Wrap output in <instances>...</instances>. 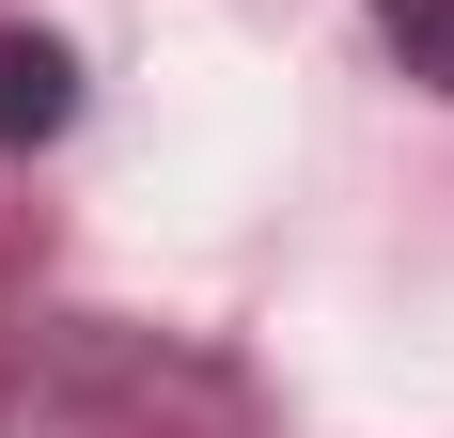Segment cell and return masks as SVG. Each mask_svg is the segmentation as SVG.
I'll return each mask as SVG.
<instances>
[{
	"mask_svg": "<svg viewBox=\"0 0 454 438\" xmlns=\"http://www.w3.org/2000/svg\"><path fill=\"white\" fill-rule=\"evenodd\" d=\"M16 438H251V376L173 329L47 313L16 345Z\"/></svg>",
	"mask_w": 454,
	"mask_h": 438,
	"instance_id": "1",
	"label": "cell"
},
{
	"mask_svg": "<svg viewBox=\"0 0 454 438\" xmlns=\"http://www.w3.org/2000/svg\"><path fill=\"white\" fill-rule=\"evenodd\" d=\"M63 126H79V47L32 32V16H0V157H47Z\"/></svg>",
	"mask_w": 454,
	"mask_h": 438,
	"instance_id": "2",
	"label": "cell"
},
{
	"mask_svg": "<svg viewBox=\"0 0 454 438\" xmlns=\"http://www.w3.org/2000/svg\"><path fill=\"white\" fill-rule=\"evenodd\" d=\"M361 16H376V47H392L423 94H454V0H361Z\"/></svg>",
	"mask_w": 454,
	"mask_h": 438,
	"instance_id": "3",
	"label": "cell"
}]
</instances>
